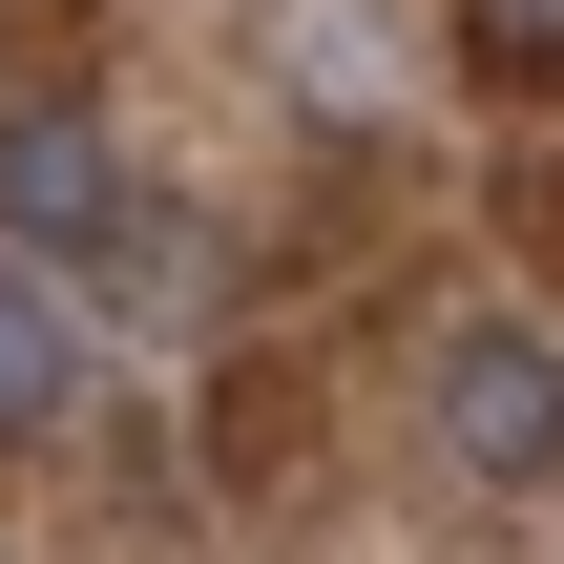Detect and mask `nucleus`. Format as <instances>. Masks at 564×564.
I'll return each mask as SVG.
<instances>
[{
	"instance_id": "obj_1",
	"label": "nucleus",
	"mask_w": 564,
	"mask_h": 564,
	"mask_svg": "<svg viewBox=\"0 0 564 564\" xmlns=\"http://www.w3.org/2000/svg\"><path fill=\"white\" fill-rule=\"evenodd\" d=\"M0 230L63 251V272H126L147 251V188H126V147L84 105H0Z\"/></svg>"
},
{
	"instance_id": "obj_2",
	"label": "nucleus",
	"mask_w": 564,
	"mask_h": 564,
	"mask_svg": "<svg viewBox=\"0 0 564 564\" xmlns=\"http://www.w3.org/2000/svg\"><path fill=\"white\" fill-rule=\"evenodd\" d=\"M440 460L460 481H564V335H523V314L440 335Z\"/></svg>"
},
{
	"instance_id": "obj_3",
	"label": "nucleus",
	"mask_w": 564,
	"mask_h": 564,
	"mask_svg": "<svg viewBox=\"0 0 564 564\" xmlns=\"http://www.w3.org/2000/svg\"><path fill=\"white\" fill-rule=\"evenodd\" d=\"M84 377H105V356H84V314H63L42 272H0V440H63V419H84Z\"/></svg>"
},
{
	"instance_id": "obj_4",
	"label": "nucleus",
	"mask_w": 564,
	"mask_h": 564,
	"mask_svg": "<svg viewBox=\"0 0 564 564\" xmlns=\"http://www.w3.org/2000/svg\"><path fill=\"white\" fill-rule=\"evenodd\" d=\"M460 21H481V63H502V84H564V0H460Z\"/></svg>"
}]
</instances>
